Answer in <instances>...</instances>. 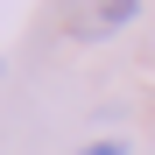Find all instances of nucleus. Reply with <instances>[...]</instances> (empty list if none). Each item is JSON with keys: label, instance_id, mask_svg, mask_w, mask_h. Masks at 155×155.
I'll list each match as a JSON object with an SVG mask.
<instances>
[{"label": "nucleus", "instance_id": "nucleus-1", "mask_svg": "<svg viewBox=\"0 0 155 155\" xmlns=\"http://www.w3.org/2000/svg\"><path fill=\"white\" fill-rule=\"evenodd\" d=\"M134 14H141V0H78V7H71V35H78V42H106V35H120Z\"/></svg>", "mask_w": 155, "mask_h": 155}, {"label": "nucleus", "instance_id": "nucleus-2", "mask_svg": "<svg viewBox=\"0 0 155 155\" xmlns=\"http://www.w3.org/2000/svg\"><path fill=\"white\" fill-rule=\"evenodd\" d=\"M78 155H127V141H92V148H78Z\"/></svg>", "mask_w": 155, "mask_h": 155}]
</instances>
